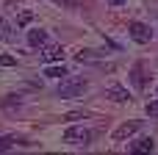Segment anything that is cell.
I'll list each match as a JSON object with an SVG mask.
<instances>
[{
	"label": "cell",
	"instance_id": "obj_9",
	"mask_svg": "<svg viewBox=\"0 0 158 155\" xmlns=\"http://www.w3.org/2000/svg\"><path fill=\"white\" fill-rule=\"evenodd\" d=\"M131 78H133V86H136V89H144L147 80H144V67H142V64H136V67L131 69Z\"/></svg>",
	"mask_w": 158,
	"mask_h": 155
},
{
	"label": "cell",
	"instance_id": "obj_17",
	"mask_svg": "<svg viewBox=\"0 0 158 155\" xmlns=\"http://www.w3.org/2000/svg\"><path fill=\"white\" fill-rule=\"evenodd\" d=\"M53 3H58V6H67V8H75V6H78L75 0H53Z\"/></svg>",
	"mask_w": 158,
	"mask_h": 155
},
{
	"label": "cell",
	"instance_id": "obj_11",
	"mask_svg": "<svg viewBox=\"0 0 158 155\" xmlns=\"http://www.w3.org/2000/svg\"><path fill=\"white\" fill-rule=\"evenodd\" d=\"M44 75L47 78H67V69L58 64V67H44Z\"/></svg>",
	"mask_w": 158,
	"mask_h": 155
},
{
	"label": "cell",
	"instance_id": "obj_16",
	"mask_svg": "<svg viewBox=\"0 0 158 155\" xmlns=\"http://www.w3.org/2000/svg\"><path fill=\"white\" fill-rule=\"evenodd\" d=\"M0 64H3V67H14L17 58H14V55H0Z\"/></svg>",
	"mask_w": 158,
	"mask_h": 155
},
{
	"label": "cell",
	"instance_id": "obj_2",
	"mask_svg": "<svg viewBox=\"0 0 158 155\" xmlns=\"http://www.w3.org/2000/svg\"><path fill=\"white\" fill-rule=\"evenodd\" d=\"M86 92V80L83 78H64L58 83V97L61 100H72V97H81Z\"/></svg>",
	"mask_w": 158,
	"mask_h": 155
},
{
	"label": "cell",
	"instance_id": "obj_8",
	"mask_svg": "<svg viewBox=\"0 0 158 155\" xmlns=\"http://www.w3.org/2000/svg\"><path fill=\"white\" fill-rule=\"evenodd\" d=\"M153 147H156V141L150 136H144V139H139V141L131 144V153H153Z\"/></svg>",
	"mask_w": 158,
	"mask_h": 155
},
{
	"label": "cell",
	"instance_id": "obj_7",
	"mask_svg": "<svg viewBox=\"0 0 158 155\" xmlns=\"http://www.w3.org/2000/svg\"><path fill=\"white\" fill-rule=\"evenodd\" d=\"M28 44H31V47H44V44H47V31H42V28L28 31Z\"/></svg>",
	"mask_w": 158,
	"mask_h": 155
},
{
	"label": "cell",
	"instance_id": "obj_1",
	"mask_svg": "<svg viewBox=\"0 0 158 155\" xmlns=\"http://www.w3.org/2000/svg\"><path fill=\"white\" fill-rule=\"evenodd\" d=\"M92 139H94V133L83 125H72L64 130V144H69V147H89Z\"/></svg>",
	"mask_w": 158,
	"mask_h": 155
},
{
	"label": "cell",
	"instance_id": "obj_19",
	"mask_svg": "<svg viewBox=\"0 0 158 155\" xmlns=\"http://www.w3.org/2000/svg\"><path fill=\"white\" fill-rule=\"evenodd\" d=\"M108 3H111V6H122L125 0H108Z\"/></svg>",
	"mask_w": 158,
	"mask_h": 155
},
{
	"label": "cell",
	"instance_id": "obj_18",
	"mask_svg": "<svg viewBox=\"0 0 158 155\" xmlns=\"http://www.w3.org/2000/svg\"><path fill=\"white\" fill-rule=\"evenodd\" d=\"M31 19H33V14H22V17H19V19H17V22H19V25H28V22H31Z\"/></svg>",
	"mask_w": 158,
	"mask_h": 155
},
{
	"label": "cell",
	"instance_id": "obj_10",
	"mask_svg": "<svg viewBox=\"0 0 158 155\" xmlns=\"http://www.w3.org/2000/svg\"><path fill=\"white\" fill-rule=\"evenodd\" d=\"M0 105H3V111H6V114H14V111H19V105H22V103H19V97L8 94V97H3V103H0Z\"/></svg>",
	"mask_w": 158,
	"mask_h": 155
},
{
	"label": "cell",
	"instance_id": "obj_14",
	"mask_svg": "<svg viewBox=\"0 0 158 155\" xmlns=\"http://www.w3.org/2000/svg\"><path fill=\"white\" fill-rule=\"evenodd\" d=\"M97 55H100V53H94V50H81V53H78V58H81V61H94Z\"/></svg>",
	"mask_w": 158,
	"mask_h": 155
},
{
	"label": "cell",
	"instance_id": "obj_5",
	"mask_svg": "<svg viewBox=\"0 0 158 155\" xmlns=\"http://www.w3.org/2000/svg\"><path fill=\"white\" fill-rule=\"evenodd\" d=\"M44 64H53V61H61L64 58V47L61 44H44L42 47V55H39Z\"/></svg>",
	"mask_w": 158,
	"mask_h": 155
},
{
	"label": "cell",
	"instance_id": "obj_4",
	"mask_svg": "<svg viewBox=\"0 0 158 155\" xmlns=\"http://www.w3.org/2000/svg\"><path fill=\"white\" fill-rule=\"evenodd\" d=\"M106 97H108V100H114V103H131V92H128L125 86H119V83L106 86Z\"/></svg>",
	"mask_w": 158,
	"mask_h": 155
},
{
	"label": "cell",
	"instance_id": "obj_6",
	"mask_svg": "<svg viewBox=\"0 0 158 155\" xmlns=\"http://www.w3.org/2000/svg\"><path fill=\"white\" fill-rule=\"evenodd\" d=\"M139 128H142V122H125V125H119V128L114 130V139H117V141H122V139L133 136V133H136Z\"/></svg>",
	"mask_w": 158,
	"mask_h": 155
},
{
	"label": "cell",
	"instance_id": "obj_15",
	"mask_svg": "<svg viewBox=\"0 0 158 155\" xmlns=\"http://www.w3.org/2000/svg\"><path fill=\"white\" fill-rule=\"evenodd\" d=\"M147 114H150L153 119H158V100H150V103H147Z\"/></svg>",
	"mask_w": 158,
	"mask_h": 155
},
{
	"label": "cell",
	"instance_id": "obj_3",
	"mask_svg": "<svg viewBox=\"0 0 158 155\" xmlns=\"http://www.w3.org/2000/svg\"><path fill=\"white\" fill-rule=\"evenodd\" d=\"M128 33H131L133 42H139V44H147V42L153 39V31H150L144 22H131V25H128Z\"/></svg>",
	"mask_w": 158,
	"mask_h": 155
},
{
	"label": "cell",
	"instance_id": "obj_12",
	"mask_svg": "<svg viewBox=\"0 0 158 155\" xmlns=\"http://www.w3.org/2000/svg\"><path fill=\"white\" fill-rule=\"evenodd\" d=\"M14 144H17V141H14L11 136H0V153H8Z\"/></svg>",
	"mask_w": 158,
	"mask_h": 155
},
{
	"label": "cell",
	"instance_id": "obj_13",
	"mask_svg": "<svg viewBox=\"0 0 158 155\" xmlns=\"http://www.w3.org/2000/svg\"><path fill=\"white\" fill-rule=\"evenodd\" d=\"M11 33H14L11 25H8L6 19H0V39H11Z\"/></svg>",
	"mask_w": 158,
	"mask_h": 155
}]
</instances>
